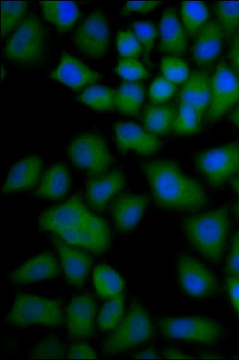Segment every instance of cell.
Segmentation results:
<instances>
[{
    "label": "cell",
    "mask_w": 239,
    "mask_h": 360,
    "mask_svg": "<svg viewBox=\"0 0 239 360\" xmlns=\"http://www.w3.org/2000/svg\"><path fill=\"white\" fill-rule=\"evenodd\" d=\"M39 224L66 243L96 255L105 253L112 241L108 223L90 211L78 195L45 210Z\"/></svg>",
    "instance_id": "6da1fadb"
},
{
    "label": "cell",
    "mask_w": 239,
    "mask_h": 360,
    "mask_svg": "<svg viewBox=\"0 0 239 360\" xmlns=\"http://www.w3.org/2000/svg\"><path fill=\"white\" fill-rule=\"evenodd\" d=\"M158 206L183 212H195L208 202L202 186L186 176L178 164L169 160H153L142 165Z\"/></svg>",
    "instance_id": "7a4b0ae2"
},
{
    "label": "cell",
    "mask_w": 239,
    "mask_h": 360,
    "mask_svg": "<svg viewBox=\"0 0 239 360\" xmlns=\"http://www.w3.org/2000/svg\"><path fill=\"white\" fill-rule=\"evenodd\" d=\"M183 227L190 243L204 257L214 262L221 259L230 227L227 207L188 217Z\"/></svg>",
    "instance_id": "3957f363"
},
{
    "label": "cell",
    "mask_w": 239,
    "mask_h": 360,
    "mask_svg": "<svg viewBox=\"0 0 239 360\" xmlns=\"http://www.w3.org/2000/svg\"><path fill=\"white\" fill-rule=\"evenodd\" d=\"M155 333L152 320L140 303L134 302L129 311L103 346L106 356H114L134 349L152 339Z\"/></svg>",
    "instance_id": "277c9868"
},
{
    "label": "cell",
    "mask_w": 239,
    "mask_h": 360,
    "mask_svg": "<svg viewBox=\"0 0 239 360\" xmlns=\"http://www.w3.org/2000/svg\"><path fill=\"white\" fill-rule=\"evenodd\" d=\"M65 321L60 301L29 294H19L15 297L7 316L8 323L19 327L32 325L58 327Z\"/></svg>",
    "instance_id": "5b68a950"
},
{
    "label": "cell",
    "mask_w": 239,
    "mask_h": 360,
    "mask_svg": "<svg viewBox=\"0 0 239 360\" xmlns=\"http://www.w3.org/2000/svg\"><path fill=\"white\" fill-rule=\"evenodd\" d=\"M46 32L35 15H30L19 25L5 49L6 58L21 65H33L45 53Z\"/></svg>",
    "instance_id": "8992f818"
},
{
    "label": "cell",
    "mask_w": 239,
    "mask_h": 360,
    "mask_svg": "<svg viewBox=\"0 0 239 360\" xmlns=\"http://www.w3.org/2000/svg\"><path fill=\"white\" fill-rule=\"evenodd\" d=\"M68 154L72 163L87 172L90 177L105 174L114 162L105 139L95 133L75 137L69 146Z\"/></svg>",
    "instance_id": "52a82bcc"
},
{
    "label": "cell",
    "mask_w": 239,
    "mask_h": 360,
    "mask_svg": "<svg viewBox=\"0 0 239 360\" xmlns=\"http://www.w3.org/2000/svg\"><path fill=\"white\" fill-rule=\"evenodd\" d=\"M162 334L169 339L212 345L223 335L222 327L216 321L203 317L164 318L159 321Z\"/></svg>",
    "instance_id": "ba28073f"
},
{
    "label": "cell",
    "mask_w": 239,
    "mask_h": 360,
    "mask_svg": "<svg viewBox=\"0 0 239 360\" xmlns=\"http://www.w3.org/2000/svg\"><path fill=\"white\" fill-rule=\"evenodd\" d=\"M196 164L213 187H219L239 174V143H233L198 154Z\"/></svg>",
    "instance_id": "9c48e42d"
},
{
    "label": "cell",
    "mask_w": 239,
    "mask_h": 360,
    "mask_svg": "<svg viewBox=\"0 0 239 360\" xmlns=\"http://www.w3.org/2000/svg\"><path fill=\"white\" fill-rule=\"evenodd\" d=\"M73 43L85 56L99 59L105 56L110 42V31L105 13L101 10L93 11L78 26L73 35Z\"/></svg>",
    "instance_id": "30bf717a"
},
{
    "label": "cell",
    "mask_w": 239,
    "mask_h": 360,
    "mask_svg": "<svg viewBox=\"0 0 239 360\" xmlns=\"http://www.w3.org/2000/svg\"><path fill=\"white\" fill-rule=\"evenodd\" d=\"M239 103V77L220 62L212 77V100L206 117L216 122Z\"/></svg>",
    "instance_id": "8fae6325"
},
{
    "label": "cell",
    "mask_w": 239,
    "mask_h": 360,
    "mask_svg": "<svg viewBox=\"0 0 239 360\" xmlns=\"http://www.w3.org/2000/svg\"><path fill=\"white\" fill-rule=\"evenodd\" d=\"M178 277L183 291L193 298H205L218 288L214 275L199 261L182 255L178 261Z\"/></svg>",
    "instance_id": "7c38bea8"
},
{
    "label": "cell",
    "mask_w": 239,
    "mask_h": 360,
    "mask_svg": "<svg viewBox=\"0 0 239 360\" xmlns=\"http://www.w3.org/2000/svg\"><path fill=\"white\" fill-rule=\"evenodd\" d=\"M51 240L70 284L76 288H82L93 264L91 256L86 250L69 245L56 236H53Z\"/></svg>",
    "instance_id": "4fadbf2b"
},
{
    "label": "cell",
    "mask_w": 239,
    "mask_h": 360,
    "mask_svg": "<svg viewBox=\"0 0 239 360\" xmlns=\"http://www.w3.org/2000/svg\"><path fill=\"white\" fill-rule=\"evenodd\" d=\"M97 305L93 297L86 293L74 297L66 309L65 321L71 338L82 340L94 333Z\"/></svg>",
    "instance_id": "5bb4252c"
},
{
    "label": "cell",
    "mask_w": 239,
    "mask_h": 360,
    "mask_svg": "<svg viewBox=\"0 0 239 360\" xmlns=\"http://www.w3.org/2000/svg\"><path fill=\"white\" fill-rule=\"evenodd\" d=\"M115 133L118 149L122 153L134 150L141 155H150L157 152L162 146L155 135L135 123H118L115 127Z\"/></svg>",
    "instance_id": "9a60e30c"
},
{
    "label": "cell",
    "mask_w": 239,
    "mask_h": 360,
    "mask_svg": "<svg viewBox=\"0 0 239 360\" xmlns=\"http://www.w3.org/2000/svg\"><path fill=\"white\" fill-rule=\"evenodd\" d=\"M51 77L74 91H79L98 82L102 75L91 70L84 62L63 53L59 65L51 73Z\"/></svg>",
    "instance_id": "2e32d148"
},
{
    "label": "cell",
    "mask_w": 239,
    "mask_h": 360,
    "mask_svg": "<svg viewBox=\"0 0 239 360\" xmlns=\"http://www.w3.org/2000/svg\"><path fill=\"white\" fill-rule=\"evenodd\" d=\"M125 186L123 174L114 169L98 177H90L86 186V198L89 206L102 212L108 202L121 192Z\"/></svg>",
    "instance_id": "e0dca14e"
},
{
    "label": "cell",
    "mask_w": 239,
    "mask_h": 360,
    "mask_svg": "<svg viewBox=\"0 0 239 360\" xmlns=\"http://www.w3.org/2000/svg\"><path fill=\"white\" fill-rule=\"evenodd\" d=\"M148 201L143 195L125 194L117 198L110 210L117 229L122 233L133 231L140 223Z\"/></svg>",
    "instance_id": "ac0fdd59"
},
{
    "label": "cell",
    "mask_w": 239,
    "mask_h": 360,
    "mask_svg": "<svg viewBox=\"0 0 239 360\" xmlns=\"http://www.w3.org/2000/svg\"><path fill=\"white\" fill-rule=\"evenodd\" d=\"M60 273L59 264L51 253L45 252L32 258L12 272L11 283L25 285L57 277Z\"/></svg>",
    "instance_id": "d6986e66"
},
{
    "label": "cell",
    "mask_w": 239,
    "mask_h": 360,
    "mask_svg": "<svg viewBox=\"0 0 239 360\" xmlns=\"http://www.w3.org/2000/svg\"><path fill=\"white\" fill-rule=\"evenodd\" d=\"M212 76L205 71L190 74L179 93L180 103L193 107L202 120L212 100Z\"/></svg>",
    "instance_id": "ffe728a7"
},
{
    "label": "cell",
    "mask_w": 239,
    "mask_h": 360,
    "mask_svg": "<svg viewBox=\"0 0 239 360\" xmlns=\"http://www.w3.org/2000/svg\"><path fill=\"white\" fill-rule=\"evenodd\" d=\"M42 169V160L37 155H30L13 165L9 171L2 193L33 189L37 184Z\"/></svg>",
    "instance_id": "44dd1931"
},
{
    "label": "cell",
    "mask_w": 239,
    "mask_h": 360,
    "mask_svg": "<svg viewBox=\"0 0 239 360\" xmlns=\"http://www.w3.org/2000/svg\"><path fill=\"white\" fill-rule=\"evenodd\" d=\"M224 36L219 22L212 20L204 25L196 35L193 51L198 65H209L219 57Z\"/></svg>",
    "instance_id": "7402d4cb"
},
{
    "label": "cell",
    "mask_w": 239,
    "mask_h": 360,
    "mask_svg": "<svg viewBox=\"0 0 239 360\" xmlns=\"http://www.w3.org/2000/svg\"><path fill=\"white\" fill-rule=\"evenodd\" d=\"M159 33L161 36L159 48L163 53L172 56H182L186 53L187 33L173 8H168L164 12Z\"/></svg>",
    "instance_id": "603a6c76"
},
{
    "label": "cell",
    "mask_w": 239,
    "mask_h": 360,
    "mask_svg": "<svg viewBox=\"0 0 239 360\" xmlns=\"http://www.w3.org/2000/svg\"><path fill=\"white\" fill-rule=\"evenodd\" d=\"M70 186L67 167L62 163H56L44 172L35 195L42 199L58 200L67 195Z\"/></svg>",
    "instance_id": "cb8c5ba5"
},
{
    "label": "cell",
    "mask_w": 239,
    "mask_h": 360,
    "mask_svg": "<svg viewBox=\"0 0 239 360\" xmlns=\"http://www.w3.org/2000/svg\"><path fill=\"white\" fill-rule=\"evenodd\" d=\"M44 19L53 24L60 33L70 31L81 15L76 4L70 1H41Z\"/></svg>",
    "instance_id": "d4e9b609"
},
{
    "label": "cell",
    "mask_w": 239,
    "mask_h": 360,
    "mask_svg": "<svg viewBox=\"0 0 239 360\" xmlns=\"http://www.w3.org/2000/svg\"><path fill=\"white\" fill-rule=\"evenodd\" d=\"M177 112L171 105H150L143 115L146 129L155 136H165L172 130Z\"/></svg>",
    "instance_id": "484cf974"
},
{
    "label": "cell",
    "mask_w": 239,
    "mask_h": 360,
    "mask_svg": "<svg viewBox=\"0 0 239 360\" xmlns=\"http://www.w3.org/2000/svg\"><path fill=\"white\" fill-rule=\"evenodd\" d=\"M146 90L140 82H123L116 93V108L123 115L137 117L145 99Z\"/></svg>",
    "instance_id": "4316f807"
},
{
    "label": "cell",
    "mask_w": 239,
    "mask_h": 360,
    "mask_svg": "<svg viewBox=\"0 0 239 360\" xmlns=\"http://www.w3.org/2000/svg\"><path fill=\"white\" fill-rule=\"evenodd\" d=\"M96 290L103 299H112L122 294L124 281L113 269L105 264L98 266L93 272Z\"/></svg>",
    "instance_id": "83f0119b"
},
{
    "label": "cell",
    "mask_w": 239,
    "mask_h": 360,
    "mask_svg": "<svg viewBox=\"0 0 239 360\" xmlns=\"http://www.w3.org/2000/svg\"><path fill=\"white\" fill-rule=\"evenodd\" d=\"M116 93L114 89L93 85L86 88L77 98L96 111H111L117 108Z\"/></svg>",
    "instance_id": "f1b7e54d"
},
{
    "label": "cell",
    "mask_w": 239,
    "mask_h": 360,
    "mask_svg": "<svg viewBox=\"0 0 239 360\" xmlns=\"http://www.w3.org/2000/svg\"><path fill=\"white\" fill-rule=\"evenodd\" d=\"M181 13L183 27L190 37H196L209 15L208 8L198 1L183 2Z\"/></svg>",
    "instance_id": "f546056e"
},
{
    "label": "cell",
    "mask_w": 239,
    "mask_h": 360,
    "mask_svg": "<svg viewBox=\"0 0 239 360\" xmlns=\"http://www.w3.org/2000/svg\"><path fill=\"white\" fill-rule=\"evenodd\" d=\"M124 297L122 294L110 299L102 307L98 323L103 331L115 330L124 318Z\"/></svg>",
    "instance_id": "4dcf8cb0"
},
{
    "label": "cell",
    "mask_w": 239,
    "mask_h": 360,
    "mask_svg": "<svg viewBox=\"0 0 239 360\" xmlns=\"http://www.w3.org/2000/svg\"><path fill=\"white\" fill-rule=\"evenodd\" d=\"M200 118L193 107L180 103L172 131L175 134L181 136L196 134L200 131Z\"/></svg>",
    "instance_id": "1f68e13d"
},
{
    "label": "cell",
    "mask_w": 239,
    "mask_h": 360,
    "mask_svg": "<svg viewBox=\"0 0 239 360\" xmlns=\"http://www.w3.org/2000/svg\"><path fill=\"white\" fill-rule=\"evenodd\" d=\"M214 11L226 38L232 39L239 28V2H219Z\"/></svg>",
    "instance_id": "d6a6232c"
},
{
    "label": "cell",
    "mask_w": 239,
    "mask_h": 360,
    "mask_svg": "<svg viewBox=\"0 0 239 360\" xmlns=\"http://www.w3.org/2000/svg\"><path fill=\"white\" fill-rule=\"evenodd\" d=\"M27 7L28 4L25 2H2L1 30L3 37H6L13 30L19 27Z\"/></svg>",
    "instance_id": "836d02e7"
},
{
    "label": "cell",
    "mask_w": 239,
    "mask_h": 360,
    "mask_svg": "<svg viewBox=\"0 0 239 360\" xmlns=\"http://www.w3.org/2000/svg\"><path fill=\"white\" fill-rule=\"evenodd\" d=\"M161 68L163 76L174 85L185 84L190 75L186 63L178 57L163 58Z\"/></svg>",
    "instance_id": "e575fe53"
},
{
    "label": "cell",
    "mask_w": 239,
    "mask_h": 360,
    "mask_svg": "<svg viewBox=\"0 0 239 360\" xmlns=\"http://www.w3.org/2000/svg\"><path fill=\"white\" fill-rule=\"evenodd\" d=\"M134 33L142 45L143 56L150 65V55L157 36L155 26L150 22L137 21L132 24Z\"/></svg>",
    "instance_id": "d590c367"
},
{
    "label": "cell",
    "mask_w": 239,
    "mask_h": 360,
    "mask_svg": "<svg viewBox=\"0 0 239 360\" xmlns=\"http://www.w3.org/2000/svg\"><path fill=\"white\" fill-rule=\"evenodd\" d=\"M116 72L124 80L129 82H138L150 76L149 72L142 63L134 58L122 59L116 68Z\"/></svg>",
    "instance_id": "8d00e7d4"
},
{
    "label": "cell",
    "mask_w": 239,
    "mask_h": 360,
    "mask_svg": "<svg viewBox=\"0 0 239 360\" xmlns=\"http://www.w3.org/2000/svg\"><path fill=\"white\" fill-rule=\"evenodd\" d=\"M67 354L65 344L57 338H46L40 342L32 352L34 359H62Z\"/></svg>",
    "instance_id": "74e56055"
},
{
    "label": "cell",
    "mask_w": 239,
    "mask_h": 360,
    "mask_svg": "<svg viewBox=\"0 0 239 360\" xmlns=\"http://www.w3.org/2000/svg\"><path fill=\"white\" fill-rule=\"evenodd\" d=\"M177 88L164 76H159L153 81L149 91V97L154 105H160L170 100Z\"/></svg>",
    "instance_id": "f35d334b"
},
{
    "label": "cell",
    "mask_w": 239,
    "mask_h": 360,
    "mask_svg": "<svg viewBox=\"0 0 239 360\" xmlns=\"http://www.w3.org/2000/svg\"><path fill=\"white\" fill-rule=\"evenodd\" d=\"M117 49L124 58L139 57L143 52L142 45L131 30H122L117 36Z\"/></svg>",
    "instance_id": "ab89813d"
},
{
    "label": "cell",
    "mask_w": 239,
    "mask_h": 360,
    "mask_svg": "<svg viewBox=\"0 0 239 360\" xmlns=\"http://www.w3.org/2000/svg\"><path fill=\"white\" fill-rule=\"evenodd\" d=\"M227 270L233 277L239 278V230L233 239L228 258Z\"/></svg>",
    "instance_id": "60d3db41"
},
{
    "label": "cell",
    "mask_w": 239,
    "mask_h": 360,
    "mask_svg": "<svg viewBox=\"0 0 239 360\" xmlns=\"http://www.w3.org/2000/svg\"><path fill=\"white\" fill-rule=\"evenodd\" d=\"M162 2L157 1H129L127 2L121 11V15H126L133 12L148 13L160 6Z\"/></svg>",
    "instance_id": "b9f144b4"
},
{
    "label": "cell",
    "mask_w": 239,
    "mask_h": 360,
    "mask_svg": "<svg viewBox=\"0 0 239 360\" xmlns=\"http://www.w3.org/2000/svg\"><path fill=\"white\" fill-rule=\"evenodd\" d=\"M67 357L69 359H97V354L88 344L79 342L73 344L68 352Z\"/></svg>",
    "instance_id": "7bdbcfd3"
},
{
    "label": "cell",
    "mask_w": 239,
    "mask_h": 360,
    "mask_svg": "<svg viewBox=\"0 0 239 360\" xmlns=\"http://www.w3.org/2000/svg\"><path fill=\"white\" fill-rule=\"evenodd\" d=\"M230 58L233 68L239 77V30L232 37Z\"/></svg>",
    "instance_id": "ee69618b"
},
{
    "label": "cell",
    "mask_w": 239,
    "mask_h": 360,
    "mask_svg": "<svg viewBox=\"0 0 239 360\" xmlns=\"http://www.w3.org/2000/svg\"><path fill=\"white\" fill-rule=\"evenodd\" d=\"M227 287L231 302L239 316V278H229Z\"/></svg>",
    "instance_id": "f6af8a7d"
},
{
    "label": "cell",
    "mask_w": 239,
    "mask_h": 360,
    "mask_svg": "<svg viewBox=\"0 0 239 360\" xmlns=\"http://www.w3.org/2000/svg\"><path fill=\"white\" fill-rule=\"evenodd\" d=\"M164 355L167 359H189L193 357L186 353L175 349H168L164 351Z\"/></svg>",
    "instance_id": "bcb514c9"
},
{
    "label": "cell",
    "mask_w": 239,
    "mask_h": 360,
    "mask_svg": "<svg viewBox=\"0 0 239 360\" xmlns=\"http://www.w3.org/2000/svg\"><path fill=\"white\" fill-rule=\"evenodd\" d=\"M134 358L142 359H158L159 357H158L157 354L156 353V352L154 349H148L143 350L141 352L136 354L134 356Z\"/></svg>",
    "instance_id": "7dc6e473"
},
{
    "label": "cell",
    "mask_w": 239,
    "mask_h": 360,
    "mask_svg": "<svg viewBox=\"0 0 239 360\" xmlns=\"http://www.w3.org/2000/svg\"><path fill=\"white\" fill-rule=\"evenodd\" d=\"M232 186L236 193L238 195V202L235 208V214L239 217V177L235 178L231 181Z\"/></svg>",
    "instance_id": "c3c4849f"
},
{
    "label": "cell",
    "mask_w": 239,
    "mask_h": 360,
    "mask_svg": "<svg viewBox=\"0 0 239 360\" xmlns=\"http://www.w3.org/2000/svg\"><path fill=\"white\" fill-rule=\"evenodd\" d=\"M231 120L233 124L239 129V106L231 114Z\"/></svg>",
    "instance_id": "681fc988"
},
{
    "label": "cell",
    "mask_w": 239,
    "mask_h": 360,
    "mask_svg": "<svg viewBox=\"0 0 239 360\" xmlns=\"http://www.w3.org/2000/svg\"><path fill=\"white\" fill-rule=\"evenodd\" d=\"M200 357L202 359H219L220 358L218 355L212 354V353H204L200 355Z\"/></svg>",
    "instance_id": "f907efd6"
}]
</instances>
